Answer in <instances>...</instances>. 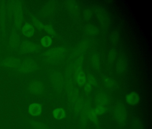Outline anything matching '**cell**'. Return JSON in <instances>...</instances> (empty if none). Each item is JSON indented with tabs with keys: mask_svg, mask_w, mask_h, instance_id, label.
Instances as JSON below:
<instances>
[{
	"mask_svg": "<svg viewBox=\"0 0 152 129\" xmlns=\"http://www.w3.org/2000/svg\"><path fill=\"white\" fill-rule=\"evenodd\" d=\"M114 116L117 121L124 122L126 121L127 117L126 110L122 104H118L115 106L113 110Z\"/></svg>",
	"mask_w": 152,
	"mask_h": 129,
	"instance_id": "obj_1",
	"label": "cell"
},
{
	"mask_svg": "<svg viewBox=\"0 0 152 129\" xmlns=\"http://www.w3.org/2000/svg\"><path fill=\"white\" fill-rule=\"evenodd\" d=\"M29 91L33 94L39 95L41 94L44 91V86L41 82L34 81L30 84Z\"/></svg>",
	"mask_w": 152,
	"mask_h": 129,
	"instance_id": "obj_2",
	"label": "cell"
},
{
	"mask_svg": "<svg viewBox=\"0 0 152 129\" xmlns=\"http://www.w3.org/2000/svg\"><path fill=\"white\" fill-rule=\"evenodd\" d=\"M126 100L127 103L130 106H135L139 103L140 96L137 92H133L127 95Z\"/></svg>",
	"mask_w": 152,
	"mask_h": 129,
	"instance_id": "obj_3",
	"label": "cell"
},
{
	"mask_svg": "<svg viewBox=\"0 0 152 129\" xmlns=\"http://www.w3.org/2000/svg\"><path fill=\"white\" fill-rule=\"evenodd\" d=\"M36 64L31 60H25L20 66L19 69L22 72H29L34 69Z\"/></svg>",
	"mask_w": 152,
	"mask_h": 129,
	"instance_id": "obj_4",
	"label": "cell"
},
{
	"mask_svg": "<svg viewBox=\"0 0 152 129\" xmlns=\"http://www.w3.org/2000/svg\"><path fill=\"white\" fill-rule=\"evenodd\" d=\"M28 112L31 116L37 117L41 114L42 112V107L39 103H34L31 104L28 108Z\"/></svg>",
	"mask_w": 152,
	"mask_h": 129,
	"instance_id": "obj_5",
	"label": "cell"
},
{
	"mask_svg": "<svg viewBox=\"0 0 152 129\" xmlns=\"http://www.w3.org/2000/svg\"><path fill=\"white\" fill-rule=\"evenodd\" d=\"M22 32L23 34L26 37L28 38L32 37L34 35V27L31 24L26 23L23 27Z\"/></svg>",
	"mask_w": 152,
	"mask_h": 129,
	"instance_id": "obj_6",
	"label": "cell"
},
{
	"mask_svg": "<svg viewBox=\"0 0 152 129\" xmlns=\"http://www.w3.org/2000/svg\"><path fill=\"white\" fill-rule=\"evenodd\" d=\"M21 49L25 53H32L37 50V46L32 43L25 42L22 45Z\"/></svg>",
	"mask_w": 152,
	"mask_h": 129,
	"instance_id": "obj_7",
	"label": "cell"
},
{
	"mask_svg": "<svg viewBox=\"0 0 152 129\" xmlns=\"http://www.w3.org/2000/svg\"><path fill=\"white\" fill-rule=\"evenodd\" d=\"M19 60L13 57H10L5 61L4 65L8 68H15L19 65Z\"/></svg>",
	"mask_w": 152,
	"mask_h": 129,
	"instance_id": "obj_8",
	"label": "cell"
},
{
	"mask_svg": "<svg viewBox=\"0 0 152 129\" xmlns=\"http://www.w3.org/2000/svg\"><path fill=\"white\" fill-rule=\"evenodd\" d=\"M54 118L57 120H62L65 118L66 114L64 110L61 108H58L53 111Z\"/></svg>",
	"mask_w": 152,
	"mask_h": 129,
	"instance_id": "obj_9",
	"label": "cell"
},
{
	"mask_svg": "<svg viewBox=\"0 0 152 129\" xmlns=\"http://www.w3.org/2000/svg\"><path fill=\"white\" fill-rule=\"evenodd\" d=\"M77 82L79 85L82 86L86 83V76L83 72L79 73L77 76Z\"/></svg>",
	"mask_w": 152,
	"mask_h": 129,
	"instance_id": "obj_10",
	"label": "cell"
},
{
	"mask_svg": "<svg viewBox=\"0 0 152 129\" xmlns=\"http://www.w3.org/2000/svg\"><path fill=\"white\" fill-rule=\"evenodd\" d=\"M97 97V99L96 100V102L97 106H105L108 101L107 97L105 96V95L100 94Z\"/></svg>",
	"mask_w": 152,
	"mask_h": 129,
	"instance_id": "obj_11",
	"label": "cell"
},
{
	"mask_svg": "<svg viewBox=\"0 0 152 129\" xmlns=\"http://www.w3.org/2000/svg\"><path fill=\"white\" fill-rule=\"evenodd\" d=\"M41 41L42 45L45 47H48L52 43V39L48 36H45L42 37Z\"/></svg>",
	"mask_w": 152,
	"mask_h": 129,
	"instance_id": "obj_12",
	"label": "cell"
},
{
	"mask_svg": "<svg viewBox=\"0 0 152 129\" xmlns=\"http://www.w3.org/2000/svg\"><path fill=\"white\" fill-rule=\"evenodd\" d=\"M33 23L34 25L36 27H37L38 29H39V30L40 29V30L42 29L44 27L43 24L41 22H40V21L38 20H34L33 21Z\"/></svg>",
	"mask_w": 152,
	"mask_h": 129,
	"instance_id": "obj_13",
	"label": "cell"
},
{
	"mask_svg": "<svg viewBox=\"0 0 152 129\" xmlns=\"http://www.w3.org/2000/svg\"><path fill=\"white\" fill-rule=\"evenodd\" d=\"M44 29L45 31L49 34L53 35L55 33L53 28L50 25H46V26H45Z\"/></svg>",
	"mask_w": 152,
	"mask_h": 129,
	"instance_id": "obj_14",
	"label": "cell"
},
{
	"mask_svg": "<svg viewBox=\"0 0 152 129\" xmlns=\"http://www.w3.org/2000/svg\"><path fill=\"white\" fill-rule=\"evenodd\" d=\"M104 83L105 84V86L109 88H112L113 86V81L109 79H106L104 81Z\"/></svg>",
	"mask_w": 152,
	"mask_h": 129,
	"instance_id": "obj_15",
	"label": "cell"
},
{
	"mask_svg": "<svg viewBox=\"0 0 152 129\" xmlns=\"http://www.w3.org/2000/svg\"><path fill=\"white\" fill-rule=\"evenodd\" d=\"M85 87H84V88H85V90L87 92H89L91 90V88H92V85L90 83H86L85 84Z\"/></svg>",
	"mask_w": 152,
	"mask_h": 129,
	"instance_id": "obj_16",
	"label": "cell"
}]
</instances>
